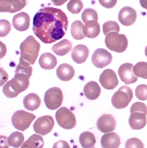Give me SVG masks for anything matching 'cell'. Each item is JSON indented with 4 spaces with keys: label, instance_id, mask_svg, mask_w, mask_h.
I'll return each mask as SVG.
<instances>
[{
    "label": "cell",
    "instance_id": "1",
    "mask_svg": "<svg viewBox=\"0 0 147 148\" xmlns=\"http://www.w3.org/2000/svg\"><path fill=\"white\" fill-rule=\"evenodd\" d=\"M68 26L66 14L59 8H40L33 19L35 35L45 44H52L64 37Z\"/></svg>",
    "mask_w": 147,
    "mask_h": 148
},
{
    "label": "cell",
    "instance_id": "2",
    "mask_svg": "<svg viewBox=\"0 0 147 148\" xmlns=\"http://www.w3.org/2000/svg\"><path fill=\"white\" fill-rule=\"evenodd\" d=\"M32 71L33 69L30 64L20 62L16 67L14 77L9 80L3 88L5 96L9 98H13L25 91L29 86V79Z\"/></svg>",
    "mask_w": 147,
    "mask_h": 148
},
{
    "label": "cell",
    "instance_id": "3",
    "mask_svg": "<svg viewBox=\"0 0 147 148\" xmlns=\"http://www.w3.org/2000/svg\"><path fill=\"white\" fill-rule=\"evenodd\" d=\"M40 44L31 35L29 36L20 44V62L33 65L39 56Z\"/></svg>",
    "mask_w": 147,
    "mask_h": 148
},
{
    "label": "cell",
    "instance_id": "4",
    "mask_svg": "<svg viewBox=\"0 0 147 148\" xmlns=\"http://www.w3.org/2000/svg\"><path fill=\"white\" fill-rule=\"evenodd\" d=\"M129 124L132 130H141L146 124L147 107L141 102H135L130 109Z\"/></svg>",
    "mask_w": 147,
    "mask_h": 148
},
{
    "label": "cell",
    "instance_id": "5",
    "mask_svg": "<svg viewBox=\"0 0 147 148\" xmlns=\"http://www.w3.org/2000/svg\"><path fill=\"white\" fill-rule=\"evenodd\" d=\"M105 44L112 51L122 53L128 47V40L125 35L119 34L116 32H112L106 36Z\"/></svg>",
    "mask_w": 147,
    "mask_h": 148
},
{
    "label": "cell",
    "instance_id": "6",
    "mask_svg": "<svg viewBox=\"0 0 147 148\" xmlns=\"http://www.w3.org/2000/svg\"><path fill=\"white\" fill-rule=\"evenodd\" d=\"M133 91L128 86H121L112 98V103L116 109H123L128 106L133 98Z\"/></svg>",
    "mask_w": 147,
    "mask_h": 148
},
{
    "label": "cell",
    "instance_id": "7",
    "mask_svg": "<svg viewBox=\"0 0 147 148\" xmlns=\"http://www.w3.org/2000/svg\"><path fill=\"white\" fill-rule=\"evenodd\" d=\"M36 118V116L24 110L15 112L12 117V122L14 127L18 130L24 132L27 129L31 123Z\"/></svg>",
    "mask_w": 147,
    "mask_h": 148
},
{
    "label": "cell",
    "instance_id": "8",
    "mask_svg": "<svg viewBox=\"0 0 147 148\" xmlns=\"http://www.w3.org/2000/svg\"><path fill=\"white\" fill-rule=\"evenodd\" d=\"M56 122L62 128L69 130L74 128L77 124L76 116L66 107H61L55 114Z\"/></svg>",
    "mask_w": 147,
    "mask_h": 148
},
{
    "label": "cell",
    "instance_id": "9",
    "mask_svg": "<svg viewBox=\"0 0 147 148\" xmlns=\"http://www.w3.org/2000/svg\"><path fill=\"white\" fill-rule=\"evenodd\" d=\"M64 96L61 89L58 87L49 89L45 93L44 102L46 107L50 110H55L62 103Z\"/></svg>",
    "mask_w": 147,
    "mask_h": 148
},
{
    "label": "cell",
    "instance_id": "10",
    "mask_svg": "<svg viewBox=\"0 0 147 148\" xmlns=\"http://www.w3.org/2000/svg\"><path fill=\"white\" fill-rule=\"evenodd\" d=\"M54 125L55 121L52 116L44 115L36 120L33 124V129L36 133L45 136L52 130Z\"/></svg>",
    "mask_w": 147,
    "mask_h": 148
},
{
    "label": "cell",
    "instance_id": "11",
    "mask_svg": "<svg viewBox=\"0 0 147 148\" xmlns=\"http://www.w3.org/2000/svg\"><path fill=\"white\" fill-rule=\"evenodd\" d=\"M112 61V56L107 50L103 48H98L91 57L93 64L99 69H103L110 64Z\"/></svg>",
    "mask_w": 147,
    "mask_h": 148
},
{
    "label": "cell",
    "instance_id": "12",
    "mask_svg": "<svg viewBox=\"0 0 147 148\" xmlns=\"http://www.w3.org/2000/svg\"><path fill=\"white\" fill-rule=\"evenodd\" d=\"M99 82L106 89L112 90L119 84V80L116 73L112 69L104 70L100 75Z\"/></svg>",
    "mask_w": 147,
    "mask_h": 148
},
{
    "label": "cell",
    "instance_id": "13",
    "mask_svg": "<svg viewBox=\"0 0 147 148\" xmlns=\"http://www.w3.org/2000/svg\"><path fill=\"white\" fill-rule=\"evenodd\" d=\"M27 4V0H0V12L14 13L21 11Z\"/></svg>",
    "mask_w": 147,
    "mask_h": 148
},
{
    "label": "cell",
    "instance_id": "14",
    "mask_svg": "<svg viewBox=\"0 0 147 148\" xmlns=\"http://www.w3.org/2000/svg\"><path fill=\"white\" fill-rule=\"evenodd\" d=\"M133 66L131 63H124L118 69V75L121 80L126 84L135 83L138 80L133 71Z\"/></svg>",
    "mask_w": 147,
    "mask_h": 148
},
{
    "label": "cell",
    "instance_id": "15",
    "mask_svg": "<svg viewBox=\"0 0 147 148\" xmlns=\"http://www.w3.org/2000/svg\"><path fill=\"white\" fill-rule=\"evenodd\" d=\"M97 127L103 133H110L116 126V121L111 114H103L97 121Z\"/></svg>",
    "mask_w": 147,
    "mask_h": 148
},
{
    "label": "cell",
    "instance_id": "16",
    "mask_svg": "<svg viewBox=\"0 0 147 148\" xmlns=\"http://www.w3.org/2000/svg\"><path fill=\"white\" fill-rule=\"evenodd\" d=\"M137 17V13L133 8L131 7H123L119 13L118 19L119 22L125 26H130L135 23Z\"/></svg>",
    "mask_w": 147,
    "mask_h": 148
},
{
    "label": "cell",
    "instance_id": "17",
    "mask_svg": "<svg viewBox=\"0 0 147 148\" xmlns=\"http://www.w3.org/2000/svg\"><path fill=\"white\" fill-rule=\"evenodd\" d=\"M30 16L25 12H21L13 17V25L16 30L23 32L27 30L30 26Z\"/></svg>",
    "mask_w": 147,
    "mask_h": 148
},
{
    "label": "cell",
    "instance_id": "18",
    "mask_svg": "<svg viewBox=\"0 0 147 148\" xmlns=\"http://www.w3.org/2000/svg\"><path fill=\"white\" fill-rule=\"evenodd\" d=\"M100 143L103 148H119L121 143L119 136L114 132L103 135Z\"/></svg>",
    "mask_w": 147,
    "mask_h": 148
},
{
    "label": "cell",
    "instance_id": "19",
    "mask_svg": "<svg viewBox=\"0 0 147 148\" xmlns=\"http://www.w3.org/2000/svg\"><path fill=\"white\" fill-rule=\"evenodd\" d=\"M89 55V50L84 45H77L74 47L71 52L72 59L77 64L84 62Z\"/></svg>",
    "mask_w": 147,
    "mask_h": 148
},
{
    "label": "cell",
    "instance_id": "20",
    "mask_svg": "<svg viewBox=\"0 0 147 148\" xmlns=\"http://www.w3.org/2000/svg\"><path fill=\"white\" fill-rule=\"evenodd\" d=\"M56 76L62 81L71 80L75 75V70L71 65L64 63L61 64L56 69Z\"/></svg>",
    "mask_w": 147,
    "mask_h": 148
},
{
    "label": "cell",
    "instance_id": "21",
    "mask_svg": "<svg viewBox=\"0 0 147 148\" xmlns=\"http://www.w3.org/2000/svg\"><path fill=\"white\" fill-rule=\"evenodd\" d=\"M84 93L88 99L95 100L100 95L101 88L97 82L91 81L84 87Z\"/></svg>",
    "mask_w": 147,
    "mask_h": 148
},
{
    "label": "cell",
    "instance_id": "22",
    "mask_svg": "<svg viewBox=\"0 0 147 148\" xmlns=\"http://www.w3.org/2000/svg\"><path fill=\"white\" fill-rule=\"evenodd\" d=\"M100 32V27L97 21L92 20L85 24L82 28V33L85 37L88 38H95Z\"/></svg>",
    "mask_w": 147,
    "mask_h": 148
},
{
    "label": "cell",
    "instance_id": "23",
    "mask_svg": "<svg viewBox=\"0 0 147 148\" xmlns=\"http://www.w3.org/2000/svg\"><path fill=\"white\" fill-rule=\"evenodd\" d=\"M39 65L43 69H54L58 63L57 59L53 54L50 52H45L42 54L39 60Z\"/></svg>",
    "mask_w": 147,
    "mask_h": 148
},
{
    "label": "cell",
    "instance_id": "24",
    "mask_svg": "<svg viewBox=\"0 0 147 148\" xmlns=\"http://www.w3.org/2000/svg\"><path fill=\"white\" fill-rule=\"evenodd\" d=\"M72 48V43L69 40L65 39L58 42L51 48L55 54L59 56H64L68 54Z\"/></svg>",
    "mask_w": 147,
    "mask_h": 148
},
{
    "label": "cell",
    "instance_id": "25",
    "mask_svg": "<svg viewBox=\"0 0 147 148\" xmlns=\"http://www.w3.org/2000/svg\"><path fill=\"white\" fill-rule=\"evenodd\" d=\"M41 104V99L35 93H30L24 98L23 105L24 108L31 111L36 110Z\"/></svg>",
    "mask_w": 147,
    "mask_h": 148
},
{
    "label": "cell",
    "instance_id": "26",
    "mask_svg": "<svg viewBox=\"0 0 147 148\" xmlns=\"http://www.w3.org/2000/svg\"><path fill=\"white\" fill-rule=\"evenodd\" d=\"M44 140L40 135L34 134L23 143L21 148H43Z\"/></svg>",
    "mask_w": 147,
    "mask_h": 148
},
{
    "label": "cell",
    "instance_id": "27",
    "mask_svg": "<svg viewBox=\"0 0 147 148\" xmlns=\"http://www.w3.org/2000/svg\"><path fill=\"white\" fill-rule=\"evenodd\" d=\"M79 142L82 148H93L96 143V138L91 132H84L80 134Z\"/></svg>",
    "mask_w": 147,
    "mask_h": 148
},
{
    "label": "cell",
    "instance_id": "28",
    "mask_svg": "<svg viewBox=\"0 0 147 148\" xmlns=\"http://www.w3.org/2000/svg\"><path fill=\"white\" fill-rule=\"evenodd\" d=\"M24 141V135L19 132H14L10 134L7 138L8 145L14 148H18L23 145Z\"/></svg>",
    "mask_w": 147,
    "mask_h": 148
},
{
    "label": "cell",
    "instance_id": "29",
    "mask_svg": "<svg viewBox=\"0 0 147 148\" xmlns=\"http://www.w3.org/2000/svg\"><path fill=\"white\" fill-rule=\"evenodd\" d=\"M83 23L80 20L74 21L71 26V34L74 39L81 40L85 38L82 33Z\"/></svg>",
    "mask_w": 147,
    "mask_h": 148
},
{
    "label": "cell",
    "instance_id": "30",
    "mask_svg": "<svg viewBox=\"0 0 147 148\" xmlns=\"http://www.w3.org/2000/svg\"><path fill=\"white\" fill-rule=\"evenodd\" d=\"M135 75L144 79H147V62H139L133 66Z\"/></svg>",
    "mask_w": 147,
    "mask_h": 148
},
{
    "label": "cell",
    "instance_id": "31",
    "mask_svg": "<svg viewBox=\"0 0 147 148\" xmlns=\"http://www.w3.org/2000/svg\"><path fill=\"white\" fill-rule=\"evenodd\" d=\"M82 20L85 24L92 20L98 21V14L96 10L92 8H86L81 14Z\"/></svg>",
    "mask_w": 147,
    "mask_h": 148
},
{
    "label": "cell",
    "instance_id": "32",
    "mask_svg": "<svg viewBox=\"0 0 147 148\" xmlns=\"http://www.w3.org/2000/svg\"><path fill=\"white\" fill-rule=\"evenodd\" d=\"M83 8V3L81 0H70L67 4L68 11L74 14H78Z\"/></svg>",
    "mask_w": 147,
    "mask_h": 148
},
{
    "label": "cell",
    "instance_id": "33",
    "mask_svg": "<svg viewBox=\"0 0 147 148\" xmlns=\"http://www.w3.org/2000/svg\"><path fill=\"white\" fill-rule=\"evenodd\" d=\"M103 31L104 35H107L112 32H119L120 27L118 23L114 21H108L103 25Z\"/></svg>",
    "mask_w": 147,
    "mask_h": 148
},
{
    "label": "cell",
    "instance_id": "34",
    "mask_svg": "<svg viewBox=\"0 0 147 148\" xmlns=\"http://www.w3.org/2000/svg\"><path fill=\"white\" fill-rule=\"evenodd\" d=\"M135 96L141 101L147 100V85L140 84L135 89Z\"/></svg>",
    "mask_w": 147,
    "mask_h": 148
},
{
    "label": "cell",
    "instance_id": "35",
    "mask_svg": "<svg viewBox=\"0 0 147 148\" xmlns=\"http://www.w3.org/2000/svg\"><path fill=\"white\" fill-rule=\"evenodd\" d=\"M125 148H144V144L142 142L136 137H133L126 142Z\"/></svg>",
    "mask_w": 147,
    "mask_h": 148
},
{
    "label": "cell",
    "instance_id": "36",
    "mask_svg": "<svg viewBox=\"0 0 147 148\" xmlns=\"http://www.w3.org/2000/svg\"><path fill=\"white\" fill-rule=\"evenodd\" d=\"M1 30H0V36L4 37L7 36L11 30L12 26L10 23L7 20H1L0 21Z\"/></svg>",
    "mask_w": 147,
    "mask_h": 148
},
{
    "label": "cell",
    "instance_id": "37",
    "mask_svg": "<svg viewBox=\"0 0 147 148\" xmlns=\"http://www.w3.org/2000/svg\"><path fill=\"white\" fill-rule=\"evenodd\" d=\"M99 3L106 8H112L116 5L118 0H99Z\"/></svg>",
    "mask_w": 147,
    "mask_h": 148
},
{
    "label": "cell",
    "instance_id": "38",
    "mask_svg": "<svg viewBox=\"0 0 147 148\" xmlns=\"http://www.w3.org/2000/svg\"><path fill=\"white\" fill-rule=\"evenodd\" d=\"M52 148H71L67 142L65 140H59L55 142Z\"/></svg>",
    "mask_w": 147,
    "mask_h": 148
},
{
    "label": "cell",
    "instance_id": "39",
    "mask_svg": "<svg viewBox=\"0 0 147 148\" xmlns=\"http://www.w3.org/2000/svg\"><path fill=\"white\" fill-rule=\"evenodd\" d=\"M52 3L56 6H61L66 3L68 0H51Z\"/></svg>",
    "mask_w": 147,
    "mask_h": 148
},
{
    "label": "cell",
    "instance_id": "40",
    "mask_svg": "<svg viewBox=\"0 0 147 148\" xmlns=\"http://www.w3.org/2000/svg\"><path fill=\"white\" fill-rule=\"evenodd\" d=\"M1 147H2L3 146V145H4L5 148H8V147L10 146L8 145L7 144V137L6 136H1Z\"/></svg>",
    "mask_w": 147,
    "mask_h": 148
},
{
    "label": "cell",
    "instance_id": "41",
    "mask_svg": "<svg viewBox=\"0 0 147 148\" xmlns=\"http://www.w3.org/2000/svg\"><path fill=\"white\" fill-rule=\"evenodd\" d=\"M140 3L143 8L147 10V0H140Z\"/></svg>",
    "mask_w": 147,
    "mask_h": 148
},
{
    "label": "cell",
    "instance_id": "42",
    "mask_svg": "<svg viewBox=\"0 0 147 148\" xmlns=\"http://www.w3.org/2000/svg\"><path fill=\"white\" fill-rule=\"evenodd\" d=\"M145 54L146 57H147V46L146 47V48H145Z\"/></svg>",
    "mask_w": 147,
    "mask_h": 148
}]
</instances>
